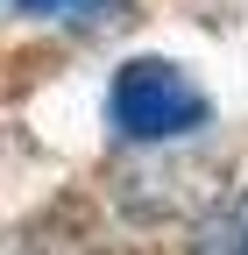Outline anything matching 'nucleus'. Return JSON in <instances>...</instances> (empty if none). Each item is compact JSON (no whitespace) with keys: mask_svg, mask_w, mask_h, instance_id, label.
<instances>
[{"mask_svg":"<svg viewBox=\"0 0 248 255\" xmlns=\"http://www.w3.org/2000/svg\"><path fill=\"white\" fill-rule=\"evenodd\" d=\"M107 114H114V128H121L128 142L163 149V142H184V135L206 128V92L184 78L170 57H135V64L114 71Z\"/></svg>","mask_w":248,"mask_h":255,"instance_id":"nucleus-1","label":"nucleus"},{"mask_svg":"<svg viewBox=\"0 0 248 255\" xmlns=\"http://www.w3.org/2000/svg\"><path fill=\"white\" fill-rule=\"evenodd\" d=\"M206 199H213V184H206V170H192V163H149V170H135V177H121V206L142 213V220L199 213Z\"/></svg>","mask_w":248,"mask_h":255,"instance_id":"nucleus-2","label":"nucleus"},{"mask_svg":"<svg viewBox=\"0 0 248 255\" xmlns=\"http://www.w3.org/2000/svg\"><path fill=\"white\" fill-rule=\"evenodd\" d=\"M192 255H248V184L234 191V199L220 206L199 227V241H192Z\"/></svg>","mask_w":248,"mask_h":255,"instance_id":"nucleus-3","label":"nucleus"},{"mask_svg":"<svg viewBox=\"0 0 248 255\" xmlns=\"http://www.w3.org/2000/svg\"><path fill=\"white\" fill-rule=\"evenodd\" d=\"M14 7L36 21H114L128 0H14Z\"/></svg>","mask_w":248,"mask_h":255,"instance_id":"nucleus-4","label":"nucleus"}]
</instances>
